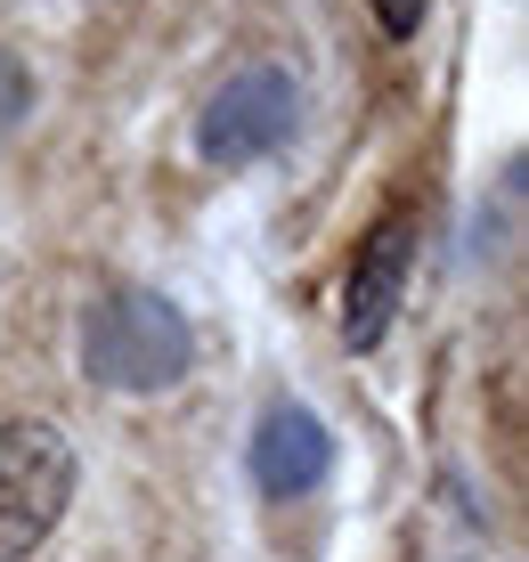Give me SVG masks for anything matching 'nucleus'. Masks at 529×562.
I'll return each mask as SVG.
<instances>
[{
  "instance_id": "1",
  "label": "nucleus",
  "mask_w": 529,
  "mask_h": 562,
  "mask_svg": "<svg viewBox=\"0 0 529 562\" xmlns=\"http://www.w3.org/2000/svg\"><path fill=\"white\" fill-rule=\"evenodd\" d=\"M74 351H82V375L98 392L155 400V392H171V383H188L195 326H188V310L171 294H155V285H106V294H90Z\"/></svg>"
},
{
  "instance_id": "2",
  "label": "nucleus",
  "mask_w": 529,
  "mask_h": 562,
  "mask_svg": "<svg viewBox=\"0 0 529 562\" xmlns=\"http://www.w3.org/2000/svg\"><path fill=\"white\" fill-rule=\"evenodd\" d=\"M82 490V457L49 416H0V562L42 554Z\"/></svg>"
},
{
  "instance_id": "3",
  "label": "nucleus",
  "mask_w": 529,
  "mask_h": 562,
  "mask_svg": "<svg viewBox=\"0 0 529 562\" xmlns=\"http://www.w3.org/2000/svg\"><path fill=\"white\" fill-rule=\"evenodd\" d=\"M293 131H302V74L261 57V66H237L228 82L204 90L195 106V155L212 171H245V164H269Z\"/></svg>"
},
{
  "instance_id": "4",
  "label": "nucleus",
  "mask_w": 529,
  "mask_h": 562,
  "mask_svg": "<svg viewBox=\"0 0 529 562\" xmlns=\"http://www.w3.org/2000/svg\"><path fill=\"white\" fill-rule=\"evenodd\" d=\"M416 212H383L375 228H367L359 261H350L342 278V342L350 351H383V335L399 326L407 310V278H416Z\"/></svg>"
},
{
  "instance_id": "5",
  "label": "nucleus",
  "mask_w": 529,
  "mask_h": 562,
  "mask_svg": "<svg viewBox=\"0 0 529 562\" xmlns=\"http://www.w3.org/2000/svg\"><path fill=\"white\" fill-rule=\"evenodd\" d=\"M335 473V432H326V416L309 408V400H269L261 416H252V490L293 506V497H309L318 481Z\"/></svg>"
},
{
  "instance_id": "6",
  "label": "nucleus",
  "mask_w": 529,
  "mask_h": 562,
  "mask_svg": "<svg viewBox=\"0 0 529 562\" xmlns=\"http://www.w3.org/2000/svg\"><path fill=\"white\" fill-rule=\"evenodd\" d=\"M367 9H375V25L391 33V42H416L424 16H432V0H367Z\"/></svg>"
},
{
  "instance_id": "7",
  "label": "nucleus",
  "mask_w": 529,
  "mask_h": 562,
  "mask_svg": "<svg viewBox=\"0 0 529 562\" xmlns=\"http://www.w3.org/2000/svg\"><path fill=\"white\" fill-rule=\"evenodd\" d=\"M25 106H33V82H25V74H16V57L0 49V131H9L16 114H25Z\"/></svg>"
}]
</instances>
